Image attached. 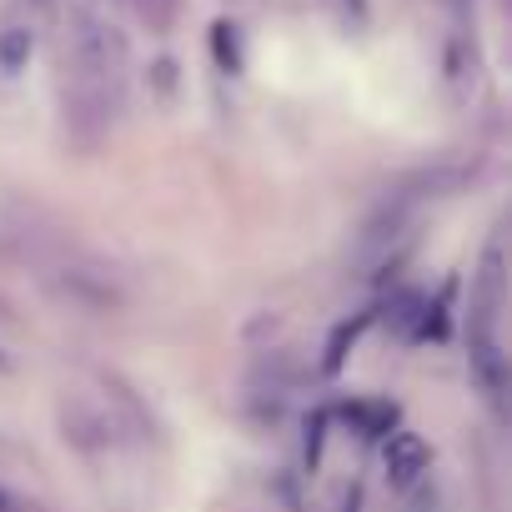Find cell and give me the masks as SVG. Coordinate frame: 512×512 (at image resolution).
Returning <instances> with one entry per match:
<instances>
[{
    "mask_svg": "<svg viewBox=\"0 0 512 512\" xmlns=\"http://www.w3.org/2000/svg\"><path fill=\"white\" fill-rule=\"evenodd\" d=\"M41 277H46V287H51L61 302H71V307H81V312H121L126 297H131L116 267L96 262V256H81V251L41 256Z\"/></svg>",
    "mask_w": 512,
    "mask_h": 512,
    "instance_id": "6da1fadb",
    "label": "cell"
},
{
    "mask_svg": "<svg viewBox=\"0 0 512 512\" xmlns=\"http://www.w3.org/2000/svg\"><path fill=\"white\" fill-rule=\"evenodd\" d=\"M427 472V442L417 432H392L387 437V477L397 487H412Z\"/></svg>",
    "mask_w": 512,
    "mask_h": 512,
    "instance_id": "7a4b0ae2",
    "label": "cell"
},
{
    "mask_svg": "<svg viewBox=\"0 0 512 512\" xmlns=\"http://www.w3.org/2000/svg\"><path fill=\"white\" fill-rule=\"evenodd\" d=\"M31 46H36V36L26 26H6V31H0V71L16 76L31 61Z\"/></svg>",
    "mask_w": 512,
    "mask_h": 512,
    "instance_id": "3957f363",
    "label": "cell"
},
{
    "mask_svg": "<svg viewBox=\"0 0 512 512\" xmlns=\"http://www.w3.org/2000/svg\"><path fill=\"white\" fill-rule=\"evenodd\" d=\"M131 11L146 31H171L176 11H181V0H131Z\"/></svg>",
    "mask_w": 512,
    "mask_h": 512,
    "instance_id": "277c9868",
    "label": "cell"
},
{
    "mask_svg": "<svg viewBox=\"0 0 512 512\" xmlns=\"http://www.w3.org/2000/svg\"><path fill=\"white\" fill-rule=\"evenodd\" d=\"M0 367H6V357H0Z\"/></svg>",
    "mask_w": 512,
    "mask_h": 512,
    "instance_id": "5b68a950",
    "label": "cell"
}]
</instances>
